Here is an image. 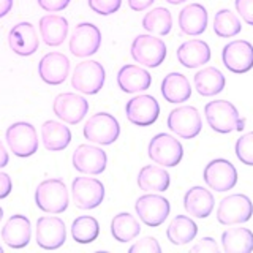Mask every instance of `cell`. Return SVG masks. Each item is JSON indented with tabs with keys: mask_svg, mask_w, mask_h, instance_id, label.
Here are the masks:
<instances>
[{
	"mask_svg": "<svg viewBox=\"0 0 253 253\" xmlns=\"http://www.w3.org/2000/svg\"><path fill=\"white\" fill-rule=\"evenodd\" d=\"M54 114L60 121L70 125H76L85 117L89 111V103L78 93H60L54 98Z\"/></svg>",
	"mask_w": 253,
	"mask_h": 253,
	"instance_id": "cell-15",
	"label": "cell"
},
{
	"mask_svg": "<svg viewBox=\"0 0 253 253\" xmlns=\"http://www.w3.org/2000/svg\"><path fill=\"white\" fill-rule=\"evenodd\" d=\"M13 8V0H0V18H3Z\"/></svg>",
	"mask_w": 253,
	"mask_h": 253,
	"instance_id": "cell-45",
	"label": "cell"
},
{
	"mask_svg": "<svg viewBox=\"0 0 253 253\" xmlns=\"http://www.w3.org/2000/svg\"><path fill=\"white\" fill-rule=\"evenodd\" d=\"M108 157L105 150L100 147H95L90 144L78 146L73 154V166L75 169L83 174H92L98 176L106 169Z\"/></svg>",
	"mask_w": 253,
	"mask_h": 253,
	"instance_id": "cell-18",
	"label": "cell"
},
{
	"mask_svg": "<svg viewBox=\"0 0 253 253\" xmlns=\"http://www.w3.org/2000/svg\"><path fill=\"white\" fill-rule=\"evenodd\" d=\"M142 27L154 35H160V37L168 35L172 29L171 11L163 6L154 8V10L146 13V16L142 18Z\"/></svg>",
	"mask_w": 253,
	"mask_h": 253,
	"instance_id": "cell-34",
	"label": "cell"
},
{
	"mask_svg": "<svg viewBox=\"0 0 253 253\" xmlns=\"http://www.w3.org/2000/svg\"><path fill=\"white\" fill-rule=\"evenodd\" d=\"M218 244L212 237H203L196 245L192 247V253H218Z\"/></svg>",
	"mask_w": 253,
	"mask_h": 253,
	"instance_id": "cell-41",
	"label": "cell"
},
{
	"mask_svg": "<svg viewBox=\"0 0 253 253\" xmlns=\"http://www.w3.org/2000/svg\"><path fill=\"white\" fill-rule=\"evenodd\" d=\"M168 128L184 139H193L201 133L203 119L195 106H180L168 116Z\"/></svg>",
	"mask_w": 253,
	"mask_h": 253,
	"instance_id": "cell-10",
	"label": "cell"
},
{
	"mask_svg": "<svg viewBox=\"0 0 253 253\" xmlns=\"http://www.w3.org/2000/svg\"><path fill=\"white\" fill-rule=\"evenodd\" d=\"M196 92L203 97H213L225 89V76L215 67H206L200 70L193 78Z\"/></svg>",
	"mask_w": 253,
	"mask_h": 253,
	"instance_id": "cell-28",
	"label": "cell"
},
{
	"mask_svg": "<svg viewBox=\"0 0 253 253\" xmlns=\"http://www.w3.org/2000/svg\"><path fill=\"white\" fill-rule=\"evenodd\" d=\"M155 0H128V6L133 11H144Z\"/></svg>",
	"mask_w": 253,
	"mask_h": 253,
	"instance_id": "cell-44",
	"label": "cell"
},
{
	"mask_svg": "<svg viewBox=\"0 0 253 253\" xmlns=\"http://www.w3.org/2000/svg\"><path fill=\"white\" fill-rule=\"evenodd\" d=\"M101 46V32L92 22H81L73 30L70 38V51L76 57L93 55Z\"/></svg>",
	"mask_w": 253,
	"mask_h": 253,
	"instance_id": "cell-13",
	"label": "cell"
},
{
	"mask_svg": "<svg viewBox=\"0 0 253 253\" xmlns=\"http://www.w3.org/2000/svg\"><path fill=\"white\" fill-rule=\"evenodd\" d=\"M43 146L51 152H60L71 142V131L68 126L55 121H46L42 126Z\"/></svg>",
	"mask_w": 253,
	"mask_h": 253,
	"instance_id": "cell-27",
	"label": "cell"
},
{
	"mask_svg": "<svg viewBox=\"0 0 253 253\" xmlns=\"http://www.w3.org/2000/svg\"><path fill=\"white\" fill-rule=\"evenodd\" d=\"M30 220L26 215H21V213L11 215L2 229V239L11 249H24L30 242Z\"/></svg>",
	"mask_w": 253,
	"mask_h": 253,
	"instance_id": "cell-21",
	"label": "cell"
},
{
	"mask_svg": "<svg viewBox=\"0 0 253 253\" xmlns=\"http://www.w3.org/2000/svg\"><path fill=\"white\" fill-rule=\"evenodd\" d=\"M176 54L185 68H198L211 60V47L203 40H188L177 47Z\"/></svg>",
	"mask_w": 253,
	"mask_h": 253,
	"instance_id": "cell-24",
	"label": "cell"
},
{
	"mask_svg": "<svg viewBox=\"0 0 253 253\" xmlns=\"http://www.w3.org/2000/svg\"><path fill=\"white\" fill-rule=\"evenodd\" d=\"M83 133L87 141L109 146L117 141L119 134H121V125L114 116L108 113H97L85 122Z\"/></svg>",
	"mask_w": 253,
	"mask_h": 253,
	"instance_id": "cell-5",
	"label": "cell"
},
{
	"mask_svg": "<svg viewBox=\"0 0 253 253\" xmlns=\"http://www.w3.org/2000/svg\"><path fill=\"white\" fill-rule=\"evenodd\" d=\"M204 182L215 192H228L237 184V169L225 158H215L204 168Z\"/></svg>",
	"mask_w": 253,
	"mask_h": 253,
	"instance_id": "cell-12",
	"label": "cell"
},
{
	"mask_svg": "<svg viewBox=\"0 0 253 253\" xmlns=\"http://www.w3.org/2000/svg\"><path fill=\"white\" fill-rule=\"evenodd\" d=\"M67 241V228L59 217H40L37 220V244L44 250H55Z\"/></svg>",
	"mask_w": 253,
	"mask_h": 253,
	"instance_id": "cell-17",
	"label": "cell"
},
{
	"mask_svg": "<svg viewBox=\"0 0 253 253\" xmlns=\"http://www.w3.org/2000/svg\"><path fill=\"white\" fill-rule=\"evenodd\" d=\"M169 174L162 166L147 165L144 168H141L138 174V185L144 192H166L169 187Z\"/></svg>",
	"mask_w": 253,
	"mask_h": 253,
	"instance_id": "cell-30",
	"label": "cell"
},
{
	"mask_svg": "<svg viewBox=\"0 0 253 253\" xmlns=\"http://www.w3.org/2000/svg\"><path fill=\"white\" fill-rule=\"evenodd\" d=\"M70 73V60L62 52H49L42 57L38 63V75L42 81L49 85H59L65 83Z\"/></svg>",
	"mask_w": 253,
	"mask_h": 253,
	"instance_id": "cell-19",
	"label": "cell"
},
{
	"mask_svg": "<svg viewBox=\"0 0 253 253\" xmlns=\"http://www.w3.org/2000/svg\"><path fill=\"white\" fill-rule=\"evenodd\" d=\"M8 44L14 54L22 55V57L35 54L40 44L35 27L30 22L16 24L8 35Z\"/></svg>",
	"mask_w": 253,
	"mask_h": 253,
	"instance_id": "cell-20",
	"label": "cell"
},
{
	"mask_svg": "<svg viewBox=\"0 0 253 253\" xmlns=\"http://www.w3.org/2000/svg\"><path fill=\"white\" fill-rule=\"evenodd\" d=\"M221 60L231 73H247L253 68V44L245 40H234L223 47Z\"/></svg>",
	"mask_w": 253,
	"mask_h": 253,
	"instance_id": "cell-14",
	"label": "cell"
},
{
	"mask_svg": "<svg viewBox=\"0 0 253 253\" xmlns=\"http://www.w3.org/2000/svg\"><path fill=\"white\" fill-rule=\"evenodd\" d=\"M122 5V0H89V6L92 8V11L109 16L116 13Z\"/></svg>",
	"mask_w": 253,
	"mask_h": 253,
	"instance_id": "cell-38",
	"label": "cell"
},
{
	"mask_svg": "<svg viewBox=\"0 0 253 253\" xmlns=\"http://www.w3.org/2000/svg\"><path fill=\"white\" fill-rule=\"evenodd\" d=\"M3 252V247H2V245H0V253H2Z\"/></svg>",
	"mask_w": 253,
	"mask_h": 253,
	"instance_id": "cell-49",
	"label": "cell"
},
{
	"mask_svg": "<svg viewBox=\"0 0 253 253\" xmlns=\"http://www.w3.org/2000/svg\"><path fill=\"white\" fill-rule=\"evenodd\" d=\"M11 188H13V184H11L10 176H8L6 172H0V200H3V198L10 195Z\"/></svg>",
	"mask_w": 253,
	"mask_h": 253,
	"instance_id": "cell-43",
	"label": "cell"
},
{
	"mask_svg": "<svg viewBox=\"0 0 253 253\" xmlns=\"http://www.w3.org/2000/svg\"><path fill=\"white\" fill-rule=\"evenodd\" d=\"M105 185L95 177H76L71 184V195L76 208L90 211L98 208L105 200Z\"/></svg>",
	"mask_w": 253,
	"mask_h": 253,
	"instance_id": "cell-9",
	"label": "cell"
},
{
	"mask_svg": "<svg viewBox=\"0 0 253 253\" xmlns=\"http://www.w3.org/2000/svg\"><path fill=\"white\" fill-rule=\"evenodd\" d=\"M2 218H3V209L0 208V221H2Z\"/></svg>",
	"mask_w": 253,
	"mask_h": 253,
	"instance_id": "cell-48",
	"label": "cell"
},
{
	"mask_svg": "<svg viewBox=\"0 0 253 253\" xmlns=\"http://www.w3.org/2000/svg\"><path fill=\"white\" fill-rule=\"evenodd\" d=\"M236 11L247 22L249 26H253V0H236Z\"/></svg>",
	"mask_w": 253,
	"mask_h": 253,
	"instance_id": "cell-40",
	"label": "cell"
},
{
	"mask_svg": "<svg viewBox=\"0 0 253 253\" xmlns=\"http://www.w3.org/2000/svg\"><path fill=\"white\" fill-rule=\"evenodd\" d=\"M100 234V225L97 218L90 215H81L78 217L73 225H71V237L78 244H90L98 237Z\"/></svg>",
	"mask_w": 253,
	"mask_h": 253,
	"instance_id": "cell-35",
	"label": "cell"
},
{
	"mask_svg": "<svg viewBox=\"0 0 253 253\" xmlns=\"http://www.w3.org/2000/svg\"><path fill=\"white\" fill-rule=\"evenodd\" d=\"M6 142L16 157L27 158L38 150V136L35 126L29 122H16L8 126Z\"/></svg>",
	"mask_w": 253,
	"mask_h": 253,
	"instance_id": "cell-8",
	"label": "cell"
},
{
	"mask_svg": "<svg viewBox=\"0 0 253 253\" xmlns=\"http://www.w3.org/2000/svg\"><path fill=\"white\" fill-rule=\"evenodd\" d=\"M179 29L182 34L198 37L208 29V10L201 3H190L179 13Z\"/></svg>",
	"mask_w": 253,
	"mask_h": 253,
	"instance_id": "cell-23",
	"label": "cell"
},
{
	"mask_svg": "<svg viewBox=\"0 0 253 253\" xmlns=\"http://www.w3.org/2000/svg\"><path fill=\"white\" fill-rule=\"evenodd\" d=\"M8 162H10V157H8L6 149L2 144V141H0V168H5V166L8 165Z\"/></svg>",
	"mask_w": 253,
	"mask_h": 253,
	"instance_id": "cell-46",
	"label": "cell"
},
{
	"mask_svg": "<svg viewBox=\"0 0 253 253\" xmlns=\"http://www.w3.org/2000/svg\"><path fill=\"white\" fill-rule=\"evenodd\" d=\"M236 157L244 165L253 166V131L242 134L236 141Z\"/></svg>",
	"mask_w": 253,
	"mask_h": 253,
	"instance_id": "cell-37",
	"label": "cell"
},
{
	"mask_svg": "<svg viewBox=\"0 0 253 253\" xmlns=\"http://www.w3.org/2000/svg\"><path fill=\"white\" fill-rule=\"evenodd\" d=\"M152 84L149 71L138 65H124L117 73V85L125 93H136L147 90Z\"/></svg>",
	"mask_w": 253,
	"mask_h": 253,
	"instance_id": "cell-22",
	"label": "cell"
},
{
	"mask_svg": "<svg viewBox=\"0 0 253 253\" xmlns=\"http://www.w3.org/2000/svg\"><path fill=\"white\" fill-rule=\"evenodd\" d=\"M204 114L209 126L217 133L226 134L231 131H242L245 126V119L239 116V111L236 109L231 101H209L204 106Z\"/></svg>",
	"mask_w": 253,
	"mask_h": 253,
	"instance_id": "cell-1",
	"label": "cell"
},
{
	"mask_svg": "<svg viewBox=\"0 0 253 253\" xmlns=\"http://www.w3.org/2000/svg\"><path fill=\"white\" fill-rule=\"evenodd\" d=\"M134 209H136V213L142 223L150 228H157L165 223V220L168 218L171 206L165 196L147 193L138 198Z\"/></svg>",
	"mask_w": 253,
	"mask_h": 253,
	"instance_id": "cell-11",
	"label": "cell"
},
{
	"mask_svg": "<svg viewBox=\"0 0 253 253\" xmlns=\"http://www.w3.org/2000/svg\"><path fill=\"white\" fill-rule=\"evenodd\" d=\"M149 157L150 160L163 168L177 166L184 157V147L180 142L168 133H158L149 142Z\"/></svg>",
	"mask_w": 253,
	"mask_h": 253,
	"instance_id": "cell-4",
	"label": "cell"
},
{
	"mask_svg": "<svg viewBox=\"0 0 253 253\" xmlns=\"http://www.w3.org/2000/svg\"><path fill=\"white\" fill-rule=\"evenodd\" d=\"M35 203L46 213H62L68 209L70 198L65 182L60 179H46L35 190Z\"/></svg>",
	"mask_w": 253,
	"mask_h": 253,
	"instance_id": "cell-2",
	"label": "cell"
},
{
	"mask_svg": "<svg viewBox=\"0 0 253 253\" xmlns=\"http://www.w3.org/2000/svg\"><path fill=\"white\" fill-rule=\"evenodd\" d=\"M162 95L168 103H184L192 97V85L182 73H169L162 83Z\"/></svg>",
	"mask_w": 253,
	"mask_h": 253,
	"instance_id": "cell-29",
	"label": "cell"
},
{
	"mask_svg": "<svg viewBox=\"0 0 253 253\" xmlns=\"http://www.w3.org/2000/svg\"><path fill=\"white\" fill-rule=\"evenodd\" d=\"M106 81L105 67L97 60H85L78 63L73 76H71V85L78 92L85 95L98 93Z\"/></svg>",
	"mask_w": 253,
	"mask_h": 253,
	"instance_id": "cell-3",
	"label": "cell"
},
{
	"mask_svg": "<svg viewBox=\"0 0 253 253\" xmlns=\"http://www.w3.org/2000/svg\"><path fill=\"white\" fill-rule=\"evenodd\" d=\"M130 54L134 62L141 63V65L157 68L166 59V44L163 40L152 35H138L131 43Z\"/></svg>",
	"mask_w": 253,
	"mask_h": 253,
	"instance_id": "cell-7",
	"label": "cell"
},
{
	"mask_svg": "<svg viewBox=\"0 0 253 253\" xmlns=\"http://www.w3.org/2000/svg\"><path fill=\"white\" fill-rule=\"evenodd\" d=\"M141 233L139 221L128 212H121L111 221V234L119 242H130Z\"/></svg>",
	"mask_w": 253,
	"mask_h": 253,
	"instance_id": "cell-33",
	"label": "cell"
},
{
	"mask_svg": "<svg viewBox=\"0 0 253 253\" xmlns=\"http://www.w3.org/2000/svg\"><path fill=\"white\" fill-rule=\"evenodd\" d=\"M126 119L138 126H149L155 124L160 116V105L152 95H138L125 106Z\"/></svg>",
	"mask_w": 253,
	"mask_h": 253,
	"instance_id": "cell-16",
	"label": "cell"
},
{
	"mask_svg": "<svg viewBox=\"0 0 253 253\" xmlns=\"http://www.w3.org/2000/svg\"><path fill=\"white\" fill-rule=\"evenodd\" d=\"M198 234V226L195 221L187 215L174 217L166 229L168 241L174 245H185L192 242Z\"/></svg>",
	"mask_w": 253,
	"mask_h": 253,
	"instance_id": "cell-32",
	"label": "cell"
},
{
	"mask_svg": "<svg viewBox=\"0 0 253 253\" xmlns=\"http://www.w3.org/2000/svg\"><path fill=\"white\" fill-rule=\"evenodd\" d=\"M242 24L231 10H220L213 18V32L220 38H233L241 34Z\"/></svg>",
	"mask_w": 253,
	"mask_h": 253,
	"instance_id": "cell-36",
	"label": "cell"
},
{
	"mask_svg": "<svg viewBox=\"0 0 253 253\" xmlns=\"http://www.w3.org/2000/svg\"><path fill=\"white\" fill-rule=\"evenodd\" d=\"M215 200L213 195L204 187H192L184 196L185 211L196 218H208L213 211Z\"/></svg>",
	"mask_w": 253,
	"mask_h": 253,
	"instance_id": "cell-25",
	"label": "cell"
},
{
	"mask_svg": "<svg viewBox=\"0 0 253 253\" xmlns=\"http://www.w3.org/2000/svg\"><path fill=\"white\" fill-rule=\"evenodd\" d=\"M168 3H171V5H180V3H184V2H187V0H166Z\"/></svg>",
	"mask_w": 253,
	"mask_h": 253,
	"instance_id": "cell-47",
	"label": "cell"
},
{
	"mask_svg": "<svg viewBox=\"0 0 253 253\" xmlns=\"http://www.w3.org/2000/svg\"><path fill=\"white\" fill-rule=\"evenodd\" d=\"M221 245L226 253H250L253 250V233L249 228H228L221 234Z\"/></svg>",
	"mask_w": 253,
	"mask_h": 253,
	"instance_id": "cell-31",
	"label": "cell"
},
{
	"mask_svg": "<svg viewBox=\"0 0 253 253\" xmlns=\"http://www.w3.org/2000/svg\"><path fill=\"white\" fill-rule=\"evenodd\" d=\"M162 247L155 237H142L141 241L133 244L130 247V253H160Z\"/></svg>",
	"mask_w": 253,
	"mask_h": 253,
	"instance_id": "cell-39",
	"label": "cell"
},
{
	"mask_svg": "<svg viewBox=\"0 0 253 253\" xmlns=\"http://www.w3.org/2000/svg\"><path fill=\"white\" fill-rule=\"evenodd\" d=\"M253 215V203L249 196L242 193L229 195L220 201L217 209V220L218 223L231 226L241 225L249 221Z\"/></svg>",
	"mask_w": 253,
	"mask_h": 253,
	"instance_id": "cell-6",
	"label": "cell"
},
{
	"mask_svg": "<svg viewBox=\"0 0 253 253\" xmlns=\"http://www.w3.org/2000/svg\"><path fill=\"white\" fill-rule=\"evenodd\" d=\"M40 34L47 46H60L68 35V21L59 14H46L40 19Z\"/></svg>",
	"mask_w": 253,
	"mask_h": 253,
	"instance_id": "cell-26",
	"label": "cell"
},
{
	"mask_svg": "<svg viewBox=\"0 0 253 253\" xmlns=\"http://www.w3.org/2000/svg\"><path fill=\"white\" fill-rule=\"evenodd\" d=\"M71 0H38V5L43 8L44 11L49 13H57L65 10V8L70 5Z\"/></svg>",
	"mask_w": 253,
	"mask_h": 253,
	"instance_id": "cell-42",
	"label": "cell"
}]
</instances>
